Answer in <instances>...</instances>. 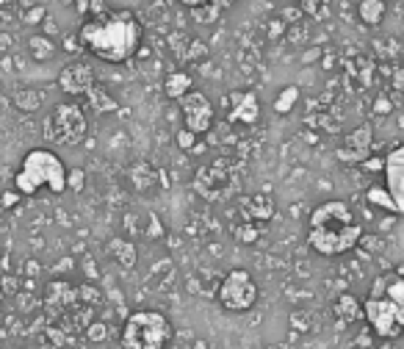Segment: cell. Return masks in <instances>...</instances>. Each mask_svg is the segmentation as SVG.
Segmentation results:
<instances>
[{
  "label": "cell",
  "instance_id": "cell-4",
  "mask_svg": "<svg viewBox=\"0 0 404 349\" xmlns=\"http://www.w3.org/2000/svg\"><path fill=\"white\" fill-rule=\"evenodd\" d=\"M172 324L161 311H136L122 327V349H169Z\"/></svg>",
  "mask_w": 404,
  "mask_h": 349
},
{
  "label": "cell",
  "instance_id": "cell-19",
  "mask_svg": "<svg viewBox=\"0 0 404 349\" xmlns=\"http://www.w3.org/2000/svg\"><path fill=\"white\" fill-rule=\"evenodd\" d=\"M86 97L92 100V111H95V114H105V111H114V108H117V103L105 95L102 89H97V86H95Z\"/></svg>",
  "mask_w": 404,
  "mask_h": 349
},
{
  "label": "cell",
  "instance_id": "cell-25",
  "mask_svg": "<svg viewBox=\"0 0 404 349\" xmlns=\"http://www.w3.org/2000/svg\"><path fill=\"white\" fill-rule=\"evenodd\" d=\"M78 8H81V11H86V0H78Z\"/></svg>",
  "mask_w": 404,
  "mask_h": 349
},
{
  "label": "cell",
  "instance_id": "cell-13",
  "mask_svg": "<svg viewBox=\"0 0 404 349\" xmlns=\"http://www.w3.org/2000/svg\"><path fill=\"white\" fill-rule=\"evenodd\" d=\"M333 311H335V316L340 319V321H346V324L363 319V305L357 302L355 294H340L335 299V305H333Z\"/></svg>",
  "mask_w": 404,
  "mask_h": 349
},
{
  "label": "cell",
  "instance_id": "cell-23",
  "mask_svg": "<svg viewBox=\"0 0 404 349\" xmlns=\"http://www.w3.org/2000/svg\"><path fill=\"white\" fill-rule=\"evenodd\" d=\"M360 166L369 169V172H379V169H385V159H366Z\"/></svg>",
  "mask_w": 404,
  "mask_h": 349
},
{
  "label": "cell",
  "instance_id": "cell-2",
  "mask_svg": "<svg viewBox=\"0 0 404 349\" xmlns=\"http://www.w3.org/2000/svg\"><path fill=\"white\" fill-rule=\"evenodd\" d=\"M360 239L363 227L343 200H327L316 205L307 219V244L313 247V253L324 258H335L355 250Z\"/></svg>",
  "mask_w": 404,
  "mask_h": 349
},
{
  "label": "cell",
  "instance_id": "cell-5",
  "mask_svg": "<svg viewBox=\"0 0 404 349\" xmlns=\"http://www.w3.org/2000/svg\"><path fill=\"white\" fill-rule=\"evenodd\" d=\"M86 127H89L86 114L81 111L78 103H59L44 122V139L59 147H75L86 136Z\"/></svg>",
  "mask_w": 404,
  "mask_h": 349
},
{
  "label": "cell",
  "instance_id": "cell-10",
  "mask_svg": "<svg viewBox=\"0 0 404 349\" xmlns=\"http://www.w3.org/2000/svg\"><path fill=\"white\" fill-rule=\"evenodd\" d=\"M385 189L391 191V197L399 205V214H404V144L391 150L385 156Z\"/></svg>",
  "mask_w": 404,
  "mask_h": 349
},
{
  "label": "cell",
  "instance_id": "cell-21",
  "mask_svg": "<svg viewBox=\"0 0 404 349\" xmlns=\"http://www.w3.org/2000/svg\"><path fill=\"white\" fill-rule=\"evenodd\" d=\"M17 105H20V108L34 111L36 105H39V97H36L34 92H23V95H17Z\"/></svg>",
  "mask_w": 404,
  "mask_h": 349
},
{
  "label": "cell",
  "instance_id": "cell-22",
  "mask_svg": "<svg viewBox=\"0 0 404 349\" xmlns=\"http://www.w3.org/2000/svg\"><path fill=\"white\" fill-rule=\"evenodd\" d=\"M67 186H72V189L78 191L81 186H83V172L81 169H75V172H69L67 175Z\"/></svg>",
  "mask_w": 404,
  "mask_h": 349
},
{
  "label": "cell",
  "instance_id": "cell-1",
  "mask_svg": "<svg viewBox=\"0 0 404 349\" xmlns=\"http://www.w3.org/2000/svg\"><path fill=\"white\" fill-rule=\"evenodd\" d=\"M81 45L108 64L128 62L141 45V25L131 11H108L81 28Z\"/></svg>",
  "mask_w": 404,
  "mask_h": 349
},
{
  "label": "cell",
  "instance_id": "cell-7",
  "mask_svg": "<svg viewBox=\"0 0 404 349\" xmlns=\"http://www.w3.org/2000/svg\"><path fill=\"white\" fill-rule=\"evenodd\" d=\"M216 299L225 311L230 314H244L258 302V286L246 269H233L225 275L222 286L216 291Z\"/></svg>",
  "mask_w": 404,
  "mask_h": 349
},
{
  "label": "cell",
  "instance_id": "cell-9",
  "mask_svg": "<svg viewBox=\"0 0 404 349\" xmlns=\"http://www.w3.org/2000/svg\"><path fill=\"white\" fill-rule=\"evenodd\" d=\"M59 86L72 97L89 95L95 89V69L83 62H72L61 69L59 75Z\"/></svg>",
  "mask_w": 404,
  "mask_h": 349
},
{
  "label": "cell",
  "instance_id": "cell-17",
  "mask_svg": "<svg viewBox=\"0 0 404 349\" xmlns=\"http://www.w3.org/2000/svg\"><path fill=\"white\" fill-rule=\"evenodd\" d=\"M297 100H299V89H297V86H288V89H283L280 97L274 100V111H277V114H288V111L297 105Z\"/></svg>",
  "mask_w": 404,
  "mask_h": 349
},
{
  "label": "cell",
  "instance_id": "cell-11",
  "mask_svg": "<svg viewBox=\"0 0 404 349\" xmlns=\"http://www.w3.org/2000/svg\"><path fill=\"white\" fill-rule=\"evenodd\" d=\"M371 153V125H360L343 139V147L338 150V159L346 164H363Z\"/></svg>",
  "mask_w": 404,
  "mask_h": 349
},
{
  "label": "cell",
  "instance_id": "cell-15",
  "mask_svg": "<svg viewBox=\"0 0 404 349\" xmlns=\"http://www.w3.org/2000/svg\"><path fill=\"white\" fill-rule=\"evenodd\" d=\"M357 14L366 25H379L385 17V0H360Z\"/></svg>",
  "mask_w": 404,
  "mask_h": 349
},
{
  "label": "cell",
  "instance_id": "cell-14",
  "mask_svg": "<svg viewBox=\"0 0 404 349\" xmlns=\"http://www.w3.org/2000/svg\"><path fill=\"white\" fill-rule=\"evenodd\" d=\"M164 92H167L172 100H183V97L191 92V78L186 72H172L164 84Z\"/></svg>",
  "mask_w": 404,
  "mask_h": 349
},
{
  "label": "cell",
  "instance_id": "cell-12",
  "mask_svg": "<svg viewBox=\"0 0 404 349\" xmlns=\"http://www.w3.org/2000/svg\"><path fill=\"white\" fill-rule=\"evenodd\" d=\"M233 108H230V122H241V125H255L261 117V103L252 92H238L233 95Z\"/></svg>",
  "mask_w": 404,
  "mask_h": 349
},
{
  "label": "cell",
  "instance_id": "cell-8",
  "mask_svg": "<svg viewBox=\"0 0 404 349\" xmlns=\"http://www.w3.org/2000/svg\"><path fill=\"white\" fill-rule=\"evenodd\" d=\"M180 111H183V125H186V130H191L194 136L208 133L210 125H213V105L202 92L191 89L189 95L180 100Z\"/></svg>",
  "mask_w": 404,
  "mask_h": 349
},
{
  "label": "cell",
  "instance_id": "cell-3",
  "mask_svg": "<svg viewBox=\"0 0 404 349\" xmlns=\"http://www.w3.org/2000/svg\"><path fill=\"white\" fill-rule=\"evenodd\" d=\"M14 186L17 194H25V197H34L44 186L53 194H61L67 191V166L53 150H31L23 159L20 172L14 175Z\"/></svg>",
  "mask_w": 404,
  "mask_h": 349
},
{
  "label": "cell",
  "instance_id": "cell-16",
  "mask_svg": "<svg viewBox=\"0 0 404 349\" xmlns=\"http://www.w3.org/2000/svg\"><path fill=\"white\" fill-rule=\"evenodd\" d=\"M366 200H369L371 205L382 208V211H391V214H399V205H396V200L391 197V191L385 189V186H371V189L366 191Z\"/></svg>",
  "mask_w": 404,
  "mask_h": 349
},
{
  "label": "cell",
  "instance_id": "cell-20",
  "mask_svg": "<svg viewBox=\"0 0 404 349\" xmlns=\"http://www.w3.org/2000/svg\"><path fill=\"white\" fill-rule=\"evenodd\" d=\"M177 144H180L183 150H197V136H194L191 130H186V127H183V130L177 133Z\"/></svg>",
  "mask_w": 404,
  "mask_h": 349
},
{
  "label": "cell",
  "instance_id": "cell-18",
  "mask_svg": "<svg viewBox=\"0 0 404 349\" xmlns=\"http://www.w3.org/2000/svg\"><path fill=\"white\" fill-rule=\"evenodd\" d=\"M111 250H114V255L122 261V266H133L136 263V247L131 244V241L114 239V241H111Z\"/></svg>",
  "mask_w": 404,
  "mask_h": 349
},
{
  "label": "cell",
  "instance_id": "cell-24",
  "mask_svg": "<svg viewBox=\"0 0 404 349\" xmlns=\"http://www.w3.org/2000/svg\"><path fill=\"white\" fill-rule=\"evenodd\" d=\"M3 202H6V205H14V202H17V194H6Z\"/></svg>",
  "mask_w": 404,
  "mask_h": 349
},
{
  "label": "cell",
  "instance_id": "cell-6",
  "mask_svg": "<svg viewBox=\"0 0 404 349\" xmlns=\"http://www.w3.org/2000/svg\"><path fill=\"white\" fill-rule=\"evenodd\" d=\"M363 319L369 321L371 330L379 338L391 341V338H399L404 333V308L379 291H369V297L363 302Z\"/></svg>",
  "mask_w": 404,
  "mask_h": 349
}]
</instances>
